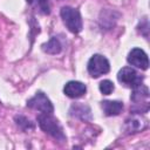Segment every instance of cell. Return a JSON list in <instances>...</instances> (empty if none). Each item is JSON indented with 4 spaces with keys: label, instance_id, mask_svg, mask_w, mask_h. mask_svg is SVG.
I'll list each match as a JSON object with an SVG mask.
<instances>
[{
    "label": "cell",
    "instance_id": "7c38bea8",
    "mask_svg": "<svg viewBox=\"0 0 150 150\" xmlns=\"http://www.w3.org/2000/svg\"><path fill=\"white\" fill-rule=\"evenodd\" d=\"M127 125H128V130H129V131H131V132H136V131H138L139 129L142 130L143 128H145L146 122H145V120L134 117V118L127 121Z\"/></svg>",
    "mask_w": 150,
    "mask_h": 150
},
{
    "label": "cell",
    "instance_id": "5bb4252c",
    "mask_svg": "<svg viewBox=\"0 0 150 150\" xmlns=\"http://www.w3.org/2000/svg\"><path fill=\"white\" fill-rule=\"evenodd\" d=\"M100 90H101L102 94L109 95L114 90V83L111 81H109V80H104V81H102L100 83Z\"/></svg>",
    "mask_w": 150,
    "mask_h": 150
},
{
    "label": "cell",
    "instance_id": "4fadbf2b",
    "mask_svg": "<svg viewBox=\"0 0 150 150\" xmlns=\"http://www.w3.org/2000/svg\"><path fill=\"white\" fill-rule=\"evenodd\" d=\"M16 124L22 129V130H30L34 129V124L32 123V121H29L28 118L23 117V116H16L15 117Z\"/></svg>",
    "mask_w": 150,
    "mask_h": 150
},
{
    "label": "cell",
    "instance_id": "9c48e42d",
    "mask_svg": "<svg viewBox=\"0 0 150 150\" xmlns=\"http://www.w3.org/2000/svg\"><path fill=\"white\" fill-rule=\"evenodd\" d=\"M148 98H149V90L145 86L138 84L134 87V91L131 94V100L135 104H142V105H148Z\"/></svg>",
    "mask_w": 150,
    "mask_h": 150
},
{
    "label": "cell",
    "instance_id": "52a82bcc",
    "mask_svg": "<svg viewBox=\"0 0 150 150\" xmlns=\"http://www.w3.org/2000/svg\"><path fill=\"white\" fill-rule=\"evenodd\" d=\"M63 91L64 94L70 97V98H77V97H81L86 94L87 91V88L86 86L82 83V82H79V81H69L68 83H66L64 88H63Z\"/></svg>",
    "mask_w": 150,
    "mask_h": 150
},
{
    "label": "cell",
    "instance_id": "7a4b0ae2",
    "mask_svg": "<svg viewBox=\"0 0 150 150\" xmlns=\"http://www.w3.org/2000/svg\"><path fill=\"white\" fill-rule=\"evenodd\" d=\"M61 18L67 26V28L71 33H79L82 29V19L80 12L71 7H62L61 8Z\"/></svg>",
    "mask_w": 150,
    "mask_h": 150
},
{
    "label": "cell",
    "instance_id": "3957f363",
    "mask_svg": "<svg viewBox=\"0 0 150 150\" xmlns=\"http://www.w3.org/2000/svg\"><path fill=\"white\" fill-rule=\"evenodd\" d=\"M109 69L110 66L108 60L100 54L93 55L88 62V71L93 77H98L103 74H107Z\"/></svg>",
    "mask_w": 150,
    "mask_h": 150
},
{
    "label": "cell",
    "instance_id": "8fae6325",
    "mask_svg": "<svg viewBox=\"0 0 150 150\" xmlns=\"http://www.w3.org/2000/svg\"><path fill=\"white\" fill-rule=\"evenodd\" d=\"M42 50L48 54H59L61 52V43L56 38H52L47 43L42 45Z\"/></svg>",
    "mask_w": 150,
    "mask_h": 150
},
{
    "label": "cell",
    "instance_id": "30bf717a",
    "mask_svg": "<svg viewBox=\"0 0 150 150\" xmlns=\"http://www.w3.org/2000/svg\"><path fill=\"white\" fill-rule=\"evenodd\" d=\"M101 107L103 109V112L107 116H116L123 109L122 102H118V101H103L101 103Z\"/></svg>",
    "mask_w": 150,
    "mask_h": 150
},
{
    "label": "cell",
    "instance_id": "5b68a950",
    "mask_svg": "<svg viewBox=\"0 0 150 150\" xmlns=\"http://www.w3.org/2000/svg\"><path fill=\"white\" fill-rule=\"evenodd\" d=\"M117 79L122 84H124L127 87H132V88L138 84H142V81H143V77L141 75H138V73L136 70H134L132 68H129V67L122 68L117 74Z\"/></svg>",
    "mask_w": 150,
    "mask_h": 150
},
{
    "label": "cell",
    "instance_id": "6da1fadb",
    "mask_svg": "<svg viewBox=\"0 0 150 150\" xmlns=\"http://www.w3.org/2000/svg\"><path fill=\"white\" fill-rule=\"evenodd\" d=\"M38 122L40 128L47 132L48 135H50L52 137H54L55 139L63 142L66 139V135L63 134V129L61 127V124L59 123V121L52 116V114H40L38 116Z\"/></svg>",
    "mask_w": 150,
    "mask_h": 150
},
{
    "label": "cell",
    "instance_id": "9a60e30c",
    "mask_svg": "<svg viewBox=\"0 0 150 150\" xmlns=\"http://www.w3.org/2000/svg\"><path fill=\"white\" fill-rule=\"evenodd\" d=\"M38 6L40 8V11L43 14H49L50 8H49V2L48 0H38Z\"/></svg>",
    "mask_w": 150,
    "mask_h": 150
},
{
    "label": "cell",
    "instance_id": "277c9868",
    "mask_svg": "<svg viewBox=\"0 0 150 150\" xmlns=\"http://www.w3.org/2000/svg\"><path fill=\"white\" fill-rule=\"evenodd\" d=\"M27 105L32 109H35L45 114H52L54 111L52 102L43 93H36L30 100H28Z\"/></svg>",
    "mask_w": 150,
    "mask_h": 150
},
{
    "label": "cell",
    "instance_id": "8992f818",
    "mask_svg": "<svg viewBox=\"0 0 150 150\" xmlns=\"http://www.w3.org/2000/svg\"><path fill=\"white\" fill-rule=\"evenodd\" d=\"M128 62L131 66H135L137 68H141L143 70L148 69L149 67V60H148V55L139 48H134L129 55H128Z\"/></svg>",
    "mask_w": 150,
    "mask_h": 150
},
{
    "label": "cell",
    "instance_id": "ba28073f",
    "mask_svg": "<svg viewBox=\"0 0 150 150\" xmlns=\"http://www.w3.org/2000/svg\"><path fill=\"white\" fill-rule=\"evenodd\" d=\"M69 112H70L71 116L76 117V118H80L82 121H90L93 118L90 108L88 105L83 104V103H74L70 107Z\"/></svg>",
    "mask_w": 150,
    "mask_h": 150
}]
</instances>
